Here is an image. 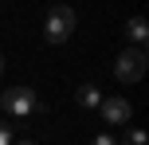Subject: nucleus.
Returning <instances> with one entry per match:
<instances>
[{"label": "nucleus", "mask_w": 149, "mask_h": 145, "mask_svg": "<svg viewBox=\"0 0 149 145\" xmlns=\"http://www.w3.org/2000/svg\"><path fill=\"white\" fill-rule=\"evenodd\" d=\"M16 145H36V141H16Z\"/></svg>", "instance_id": "9d476101"}, {"label": "nucleus", "mask_w": 149, "mask_h": 145, "mask_svg": "<svg viewBox=\"0 0 149 145\" xmlns=\"http://www.w3.org/2000/svg\"><path fill=\"white\" fill-rule=\"evenodd\" d=\"M74 98H79V106H86V110H98V106H102V90H98L94 83H82Z\"/></svg>", "instance_id": "423d86ee"}, {"label": "nucleus", "mask_w": 149, "mask_h": 145, "mask_svg": "<svg viewBox=\"0 0 149 145\" xmlns=\"http://www.w3.org/2000/svg\"><path fill=\"white\" fill-rule=\"evenodd\" d=\"M0 71H4V59H0Z\"/></svg>", "instance_id": "9b49d317"}, {"label": "nucleus", "mask_w": 149, "mask_h": 145, "mask_svg": "<svg viewBox=\"0 0 149 145\" xmlns=\"http://www.w3.org/2000/svg\"><path fill=\"white\" fill-rule=\"evenodd\" d=\"M126 43H130V47H145V43H149V24H145V16H130V20H126Z\"/></svg>", "instance_id": "39448f33"}, {"label": "nucleus", "mask_w": 149, "mask_h": 145, "mask_svg": "<svg viewBox=\"0 0 149 145\" xmlns=\"http://www.w3.org/2000/svg\"><path fill=\"white\" fill-rule=\"evenodd\" d=\"M71 31H74V8L55 4L51 12H47V20H43V39H47L51 47H59V43L71 39Z\"/></svg>", "instance_id": "f257e3e1"}, {"label": "nucleus", "mask_w": 149, "mask_h": 145, "mask_svg": "<svg viewBox=\"0 0 149 145\" xmlns=\"http://www.w3.org/2000/svg\"><path fill=\"white\" fill-rule=\"evenodd\" d=\"M145 137H149L145 130H130V133H126V145H149Z\"/></svg>", "instance_id": "0eeeda50"}, {"label": "nucleus", "mask_w": 149, "mask_h": 145, "mask_svg": "<svg viewBox=\"0 0 149 145\" xmlns=\"http://www.w3.org/2000/svg\"><path fill=\"white\" fill-rule=\"evenodd\" d=\"M98 110H102V118H106L110 126H126L130 118H134V106H130L126 98H102Z\"/></svg>", "instance_id": "20e7f679"}, {"label": "nucleus", "mask_w": 149, "mask_h": 145, "mask_svg": "<svg viewBox=\"0 0 149 145\" xmlns=\"http://www.w3.org/2000/svg\"><path fill=\"white\" fill-rule=\"evenodd\" d=\"M145 67H149L145 47H126V51L114 59V78H118V83H137V78L145 75Z\"/></svg>", "instance_id": "f03ea898"}, {"label": "nucleus", "mask_w": 149, "mask_h": 145, "mask_svg": "<svg viewBox=\"0 0 149 145\" xmlns=\"http://www.w3.org/2000/svg\"><path fill=\"white\" fill-rule=\"evenodd\" d=\"M90 145H118V137H110V133H94Z\"/></svg>", "instance_id": "6e6552de"}, {"label": "nucleus", "mask_w": 149, "mask_h": 145, "mask_svg": "<svg viewBox=\"0 0 149 145\" xmlns=\"http://www.w3.org/2000/svg\"><path fill=\"white\" fill-rule=\"evenodd\" d=\"M0 110L12 118H28L31 110H39V98L31 86H8L4 94H0Z\"/></svg>", "instance_id": "7ed1b4c3"}, {"label": "nucleus", "mask_w": 149, "mask_h": 145, "mask_svg": "<svg viewBox=\"0 0 149 145\" xmlns=\"http://www.w3.org/2000/svg\"><path fill=\"white\" fill-rule=\"evenodd\" d=\"M0 145H12V130H8L4 122H0Z\"/></svg>", "instance_id": "1a4fd4ad"}]
</instances>
